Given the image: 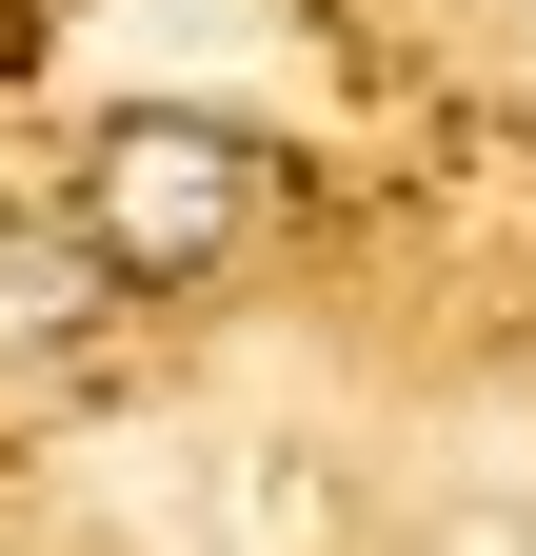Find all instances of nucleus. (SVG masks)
Listing matches in <instances>:
<instances>
[{"label": "nucleus", "mask_w": 536, "mask_h": 556, "mask_svg": "<svg viewBox=\"0 0 536 556\" xmlns=\"http://www.w3.org/2000/svg\"><path fill=\"white\" fill-rule=\"evenodd\" d=\"M258 199H279V160H258L239 119L140 100V119H100V160H80V239L140 278V299H179V278H219L258 239Z\"/></svg>", "instance_id": "nucleus-1"}, {"label": "nucleus", "mask_w": 536, "mask_h": 556, "mask_svg": "<svg viewBox=\"0 0 536 556\" xmlns=\"http://www.w3.org/2000/svg\"><path fill=\"white\" fill-rule=\"evenodd\" d=\"M100 299H119V258H100L80 219H0V358H60V338H100Z\"/></svg>", "instance_id": "nucleus-2"}]
</instances>
